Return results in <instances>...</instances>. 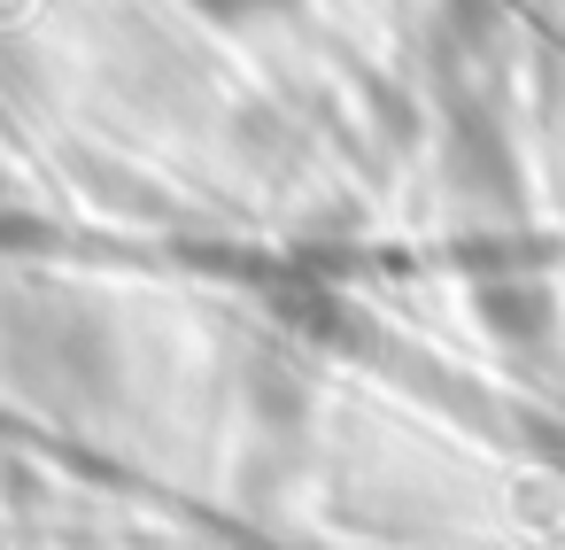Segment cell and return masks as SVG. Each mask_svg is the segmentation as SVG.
I'll return each instance as SVG.
<instances>
[{"label": "cell", "instance_id": "cell-1", "mask_svg": "<svg viewBox=\"0 0 565 550\" xmlns=\"http://www.w3.org/2000/svg\"><path fill=\"white\" fill-rule=\"evenodd\" d=\"M217 17H241V9H264V0H210Z\"/></svg>", "mask_w": 565, "mask_h": 550}]
</instances>
